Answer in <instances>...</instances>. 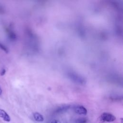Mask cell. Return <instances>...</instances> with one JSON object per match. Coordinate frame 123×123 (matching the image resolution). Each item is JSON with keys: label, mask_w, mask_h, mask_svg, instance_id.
I'll list each match as a JSON object with an SVG mask.
<instances>
[{"label": "cell", "mask_w": 123, "mask_h": 123, "mask_svg": "<svg viewBox=\"0 0 123 123\" xmlns=\"http://www.w3.org/2000/svg\"><path fill=\"white\" fill-rule=\"evenodd\" d=\"M5 73H6V70H5V69H3L1 70V72H0V75H3L5 74Z\"/></svg>", "instance_id": "obj_8"}, {"label": "cell", "mask_w": 123, "mask_h": 123, "mask_svg": "<svg viewBox=\"0 0 123 123\" xmlns=\"http://www.w3.org/2000/svg\"><path fill=\"white\" fill-rule=\"evenodd\" d=\"M33 117L34 119L38 122H41L44 121L43 116L38 112H35L33 113Z\"/></svg>", "instance_id": "obj_4"}, {"label": "cell", "mask_w": 123, "mask_h": 123, "mask_svg": "<svg viewBox=\"0 0 123 123\" xmlns=\"http://www.w3.org/2000/svg\"><path fill=\"white\" fill-rule=\"evenodd\" d=\"M2 92V90L1 88H0V95H1Z\"/></svg>", "instance_id": "obj_10"}, {"label": "cell", "mask_w": 123, "mask_h": 123, "mask_svg": "<svg viewBox=\"0 0 123 123\" xmlns=\"http://www.w3.org/2000/svg\"><path fill=\"white\" fill-rule=\"evenodd\" d=\"M86 120L85 118H79L76 121V123H86Z\"/></svg>", "instance_id": "obj_5"}, {"label": "cell", "mask_w": 123, "mask_h": 123, "mask_svg": "<svg viewBox=\"0 0 123 123\" xmlns=\"http://www.w3.org/2000/svg\"><path fill=\"white\" fill-rule=\"evenodd\" d=\"M0 118L7 122H9L11 121V118L8 114L4 110L1 109H0Z\"/></svg>", "instance_id": "obj_3"}, {"label": "cell", "mask_w": 123, "mask_h": 123, "mask_svg": "<svg viewBox=\"0 0 123 123\" xmlns=\"http://www.w3.org/2000/svg\"><path fill=\"white\" fill-rule=\"evenodd\" d=\"M51 123H58V122H57V120H52V121H51Z\"/></svg>", "instance_id": "obj_9"}, {"label": "cell", "mask_w": 123, "mask_h": 123, "mask_svg": "<svg viewBox=\"0 0 123 123\" xmlns=\"http://www.w3.org/2000/svg\"><path fill=\"white\" fill-rule=\"evenodd\" d=\"M100 120L103 122H113L116 120V117L112 114L104 112L102 113L100 116Z\"/></svg>", "instance_id": "obj_1"}, {"label": "cell", "mask_w": 123, "mask_h": 123, "mask_svg": "<svg viewBox=\"0 0 123 123\" xmlns=\"http://www.w3.org/2000/svg\"><path fill=\"white\" fill-rule=\"evenodd\" d=\"M75 112L79 115H86L87 113L86 109L83 106H77L74 107Z\"/></svg>", "instance_id": "obj_2"}, {"label": "cell", "mask_w": 123, "mask_h": 123, "mask_svg": "<svg viewBox=\"0 0 123 123\" xmlns=\"http://www.w3.org/2000/svg\"><path fill=\"white\" fill-rule=\"evenodd\" d=\"M15 37V36L14 34H13V33H10L9 34V37L11 39H14Z\"/></svg>", "instance_id": "obj_7"}, {"label": "cell", "mask_w": 123, "mask_h": 123, "mask_svg": "<svg viewBox=\"0 0 123 123\" xmlns=\"http://www.w3.org/2000/svg\"><path fill=\"white\" fill-rule=\"evenodd\" d=\"M0 49H2L3 50H4L6 52H8V50L7 48H6V47L5 46H4L3 44H1V43H0Z\"/></svg>", "instance_id": "obj_6"}]
</instances>
